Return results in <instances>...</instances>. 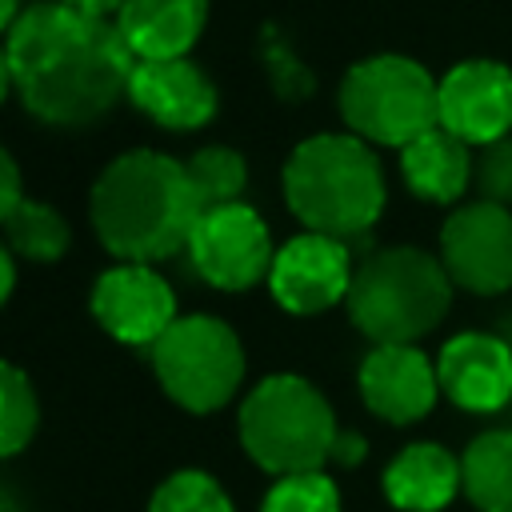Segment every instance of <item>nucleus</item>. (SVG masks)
<instances>
[{"label":"nucleus","mask_w":512,"mask_h":512,"mask_svg":"<svg viewBox=\"0 0 512 512\" xmlns=\"http://www.w3.org/2000/svg\"><path fill=\"white\" fill-rule=\"evenodd\" d=\"M136 56L116 24L68 4H32L4 44V76L44 124H92L128 96Z\"/></svg>","instance_id":"obj_1"},{"label":"nucleus","mask_w":512,"mask_h":512,"mask_svg":"<svg viewBox=\"0 0 512 512\" xmlns=\"http://www.w3.org/2000/svg\"><path fill=\"white\" fill-rule=\"evenodd\" d=\"M200 212L188 168L164 152H124L92 184V228L124 264H152L188 248Z\"/></svg>","instance_id":"obj_2"},{"label":"nucleus","mask_w":512,"mask_h":512,"mask_svg":"<svg viewBox=\"0 0 512 512\" xmlns=\"http://www.w3.org/2000/svg\"><path fill=\"white\" fill-rule=\"evenodd\" d=\"M284 196L308 232L356 240L380 220L388 188L368 140L352 132H320L292 148L284 164Z\"/></svg>","instance_id":"obj_3"},{"label":"nucleus","mask_w":512,"mask_h":512,"mask_svg":"<svg viewBox=\"0 0 512 512\" xmlns=\"http://www.w3.org/2000/svg\"><path fill=\"white\" fill-rule=\"evenodd\" d=\"M452 304L448 268L420 248H380L372 252L348 288L352 324L372 344H416L432 332Z\"/></svg>","instance_id":"obj_4"},{"label":"nucleus","mask_w":512,"mask_h":512,"mask_svg":"<svg viewBox=\"0 0 512 512\" xmlns=\"http://www.w3.org/2000/svg\"><path fill=\"white\" fill-rule=\"evenodd\" d=\"M336 436L340 428L328 400L304 376H264L240 404V444L264 472H320V464L332 460Z\"/></svg>","instance_id":"obj_5"},{"label":"nucleus","mask_w":512,"mask_h":512,"mask_svg":"<svg viewBox=\"0 0 512 512\" xmlns=\"http://www.w3.org/2000/svg\"><path fill=\"white\" fill-rule=\"evenodd\" d=\"M340 116L352 136L404 148L440 124V80L408 56H368L340 80Z\"/></svg>","instance_id":"obj_6"},{"label":"nucleus","mask_w":512,"mask_h":512,"mask_svg":"<svg viewBox=\"0 0 512 512\" xmlns=\"http://www.w3.org/2000/svg\"><path fill=\"white\" fill-rule=\"evenodd\" d=\"M160 388L188 412L224 408L244 380V348L216 316H180L152 348Z\"/></svg>","instance_id":"obj_7"},{"label":"nucleus","mask_w":512,"mask_h":512,"mask_svg":"<svg viewBox=\"0 0 512 512\" xmlns=\"http://www.w3.org/2000/svg\"><path fill=\"white\" fill-rule=\"evenodd\" d=\"M188 256L192 268L224 292H244L256 280H268L276 248L268 236V224L256 216V208L248 204H220V208H204L192 240H188Z\"/></svg>","instance_id":"obj_8"},{"label":"nucleus","mask_w":512,"mask_h":512,"mask_svg":"<svg viewBox=\"0 0 512 512\" xmlns=\"http://www.w3.org/2000/svg\"><path fill=\"white\" fill-rule=\"evenodd\" d=\"M440 264L452 284L496 296L512 288V212L492 200L456 208L440 228Z\"/></svg>","instance_id":"obj_9"},{"label":"nucleus","mask_w":512,"mask_h":512,"mask_svg":"<svg viewBox=\"0 0 512 512\" xmlns=\"http://www.w3.org/2000/svg\"><path fill=\"white\" fill-rule=\"evenodd\" d=\"M352 276L356 272H352L344 240H332L320 232H300L284 248H276L268 288L284 312L316 316V312L348 300Z\"/></svg>","instance_id":"obj_10"},{"label":"nucleus","mask_w":512,"mask_h":512,"mask_svg":"<svg viewBox=\"0 0 512 512\" xmlns=\"http://www.w3.org/2000/svg\"><path fill=\"white\" fill-rule=\"evenodd\" d=\"M92 316L108 336L136 348H156V340L180 320L168 280L148 264L108 268L92 288Z\"/></svg>","instance_id":"obj_11"},{"label":"nucleus","mask_w":512,"mask_h":512,"mask_svg":"<svg viewBox=\"0 0 512 512\" xmlns=\"http://www.w3.org/2000/svg\"><path fill=\"white\" fill-rule=\"evenodd\" d=\"M440 128L464 144L512 136V68L496 60H464L440 80Z\"/></svg>","instance_id":"obj_12"},{"label":"nucleus","mask_w":512,"mask_h":512,"mask_svg":"<svg viewBox=\"0 0 512 512\" xmlns=\"http://www.w3.org/2000/svg\"><path fill=\"white\" fill-rule=\"evenodd\" d=\"M440 376L416 344H376L360 364V396L372 416L412 424L436 404Z\"/></svg>","instance_id":"obj_13"},{"label":"nucleus","mask_w":512,"mask_h":512,"mask_svg":"<svg viewBox=\"0 0 512 512\" xmlns=\"http://www.w3.org/2000/svg\"><path fill=\"white\" fill-rule=\"evenodd\" d=\"M440 392L464 412H496L512 400V348L488 332H460L436 360Z\"/></svg>","instance_id":"obj_14"},{"label":"nucleus","mask_w":512,"mask_h":512,"mask_svg":"<svg viewBox=\"0 0 512 512\" xmlns=\"http://www.w3.org/2000/svg\"><path fill=\"white\" fill-rule=\"evenodd\" d=\"M128 100L160 128L188 132L212 120L216 112V88L212 80L188 60H136Z\"/></svg>","instance_id":"obj_15"},{"label":"nucleus","mask_w":512,"mask_h":512,"mask_svg":"<svg viewBox=\"0 0 512 512\" xmlns=\"http://www.w3.org/2000/svg\"><path fill=\"white\" fill-rule=\"evenodd\" d=\"M208 0H124L116 28L136 60H180L200 40Z\"/></svg>","instance_id":"obj_16"},{"label":"nucleus","mask_w":512,"mask_h":512,"mask_svg":"<svg viewBox=\"0 0 512 512\" xmlns=\"http://www.w3.org/2000/svg\"><path fill=\"white\" fill-rule=\"evenodd\" d=\"M472 144H464L460 136H452L448 128H428L424 136H416L412 144L400 148V172L408 192H416L420 200L432 204H452L464 196V188L472 184V164L476 156L468 152Z\"/></svg>","instance_id":"obj_17"},{"label":"nucleus","mask_w":512,"mask_h":512,"mask_svg":"<svg viewBox=\"0 0 512 512\" xmlns=\"http://www.w3.org/2000/svg\"><path fill=\"white\" fill-rule=\"evenodd\" d=\"M460 488V460L440 444H408L384 472V496L400 512H440Z\"/></svg>","instance_id":"obj_18"},{"label":"nucleus","mask_w":512,"mask_h":512,"mask_svg":"<svg viewBox=\"0 0 512 512\" xmlns=\"http://www.w3.org/2000/svg\"><path fill=\"white\" fill-rule=\"evenodd\" d=\"M460 472L464 496L480 512H512V428L476 436L460 460Z\"/></svg>","instance_id":"obj_19"},{"label":"nucleus","mask_w":512,"mask_h":512,"mask_svg":"<svg viewBox=\"0 0 512 512\" xmlns=\"http://www.w3.org/2000/svg\"><path fill=\"white\" fill-rule=\"evenodd\" d=\"M4 220V248L12 256L24 260H60L68 252V224L52 204L40 200H24L12 212L0 216Z\"/></svg>","instance_id":"obj_20"},{"label":"nucleus","mask_w":512,"mask_h":512,"mask_svg":"<svg viewBox=\"0 0 512 512\" xmlns=\"http://www.w3.org/2000/svg\"><path fill=\"white\" fill-rule=\"evenodd\" d=\"M184 168H188V180H192V188H196L200 208L236 204L240 192H244V180H248L244 156H240L236 148H224V144L200 148L192 160H184Z\"/></svg>","instance_id":"obj_21"},{"label":"nucleus","mask_w":512,"mask_h":512,"mask_svg":"<svg viewBox=\"0 0 512 512\" xmlns=\"http://www.w3.org/2000/svg\"><path fill=\"white\" fill-rule=\"evenodd\" d=\"M36 420H40V408H36L32 380L16 364H4L0 368V452L16 456L36 436Z\"/></svg>","instance_id":"obj_22"},{"label":"nucleus","mask_w":512,"mask_h":512,"mask_svg":"<svg viewBox=\"0 0 512 512\" xmlns=\"http://www.w3.org/2000/svg\"><path fill=\"white\" fill-rule=\"evenodd\" d=\"M148 512H236V508H232L228 492L208 472L184 468V472H172L152 492Z\"/></svg>","instance_id":"obj_23"},{"label":"nucleus","mask_w":512,"mask_h":512,"mask_svg":"<svg viewBox=\"0 0 512 512\" xmlns=\"http://www.w3.org/2000/svg\"><path fill=\"white\" fill-rule=\"evenodd\" d=\"M260 512H340V492L324 472L280 476Z\"/></svg>","instance_id":"obj_24"},{"label":"nucleus","mask_w":512,"mask_h":512,"mask_svg":"<svg viewBox=\"0 0 512 512\" xmlns=\"http://www.w3.org/2000/svg\"><path fill=\"white\" fill-rule=\"evenodd\" d=\"M472 180L480 188V200H492L504 208L512 204V136H500L480 148L472 164Z\"/></svg>","instance_id":"obj_25"},{"label":"nucleus","mask_w":512,"mask_h":512,"mask_svg":"<svg viewBox=\"0 0 512 512\" xmlns=\"http://www.w3.org/2000/svg\"><path fill=\"white\" fill-rule=\"evenodd\" d=\"M0 216L4 212H12L16 204H24V196H20V168H16V160H12V152H4L0 156Z\"/></svg>","instance_id":"obj_26"},{"label":"nucleus","mask_w":512,"mask_h":512,"mask_svg":"<svg viewBox=\"0 0 512 512\" xmlns=\"http://www.w3.org/2000/svg\"><path fill=\"white\" fill-rule=\"evenodd\" d=\"M368 456V440L360 432H340L336 444H332V460L344 464V468H356L360 460Z\"/></svg>","instance_id":"obj_27"},{"label":"nucleus","mask_w":512,"mask_h":512,"mask_svg":"<svg viewBox=\"0 0 512 512\" xmlns=\"http://www.w3.org/2000/svg\"><path fill=\"white\" fill-rule=\"evenodd\" d=\"M56 4H68L76 12H88V16H108V12H120L124 0H56Z\"/></svg>","instance_id":"obj_28"},{"label":"nucleus","mask_w":512,"mask_h":512,"mask_svg":"<svg viewBox=\"0 0 512 512\" xmlns=\"http://www.w3.org/2000/svg\"><path fill=\"white\" fill-rule=\"evenodd\" d=\"M12 284H16V268H12V252L4 248V252H0V296H4V300L12 296Z\"/></svg>","instance_id":"obj_29"},{"label":"nucleus","mask_w":512,"mask_h":512,"mask_svg":"<svg viewBox=\"0 0 512 512\" xmlns=\"http://www.w3.org/2000/svg\"><path fill=\"white\" fill-rule=\"evenodd\" d=\"M16 20H20V12H16V0H4V12H0V24H4V28H12Z\"/></svg>","instance_id":"obj_30"}]
</instances>
